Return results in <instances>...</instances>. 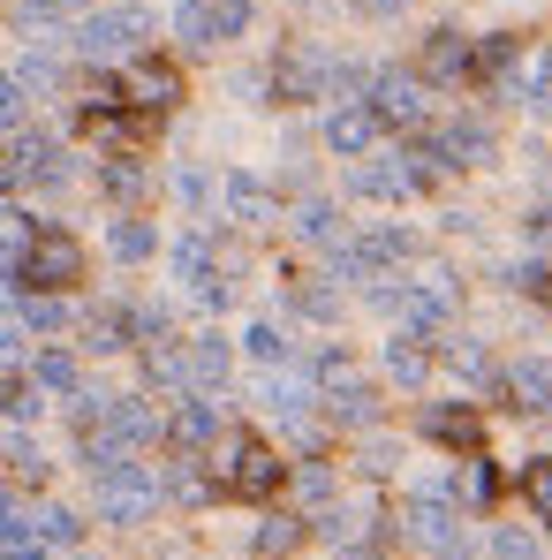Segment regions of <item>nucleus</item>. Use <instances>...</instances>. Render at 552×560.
Returning a JSON list of instances; mask_svg holds the SVG:
<instances>
[{"mask_svg": "<svg viewBox=\"0 0 552 560\" xmlns=\"http://www.w3.org/2000/svg\"><path fill=\"white\" fill-rule=\"evenodd\" d=\"M15 280L38 288V295L77 288V280H84V243H77L69 228H31V243H23V258H15Z\"/></svg>", "mask_w": 552, "mask_h": 560, "instance_id": "nucleus-1", "label": "nucleus"}, {"mask_svg": "<svg viewBox=\"0 0 552 560\" xmlns=\"http://www.w3.org/2000/svg\"><path fill=\"white\" fill-rule=\"evenodd\" d=\"M220 492H227V500H273L280 492V455L258 432H235V440L220 447Z\"/></svg>", "mask_w": 552, "mask_h": 560, "instance_id": "nucleus-2", "label": "nucleus"}, {"mask_svg": "<svg viewBox=\"0 0 552 560\" xmlns=\"http://www.w3.org/2000/svg\"><path fill=\"white\" fill-rule=\"evenodd\" d=\"M250 23V0H183L175 8V38L183 46H220Z\"/></svg>", "mask_w": 552, "mask_h": 560, "instance_id": "nucleus-3", "label": "nucleus"}, {"mask_svg": "<svg viewBox=\"0 0 552 560\" xmlns=\"http://www.w3.org/2000/svg\"><path fill=\"white\" fill-rule=\"evenodd\" d=\"M152 508H160V485H152L137 463H121V469L98 477V515H106V523H144Z\"/></svg>", "mask_w": 552, "mask_h": 560, "instance_id": "nucleus-4", "label": "nucleus"}, {"mask_svg": "<svg viewBox=\"0 0 552 560\" xmlns=\"http://www.w3.org/2000/svg\"><path fill=\"white\" fill-rule=\"evenodd\" d=\"M144 38H152V23H144L137 8H106V15L84 23V38H77V46H84L92 61H114V54H137Z\"/></svg>", "mask_w": 552, "mask_h": 560, "instance_id": "nucleus-5", "label": "nucleus"}, {"mask_svg": "<svg viewBox=\"0 0 552 560\" xmlns=\"http://www.w3.org/2000/svg\"><path fill=\"white\" fill-rule=\"evenodd\" d=\"M183 98V77L167 69V61H129V77H121V106H137V114H167Z\"/></svg>", "mask_w": 552, "mask_h": 560, "instance_id": "nucleus-6", "label": "nucleus"}, {"mask_svg": "<svg viewBox=\"0 0 552 560\" xmlns=\"http://www.w3.org/2000/svg\"><path fill=\"white\" fill-rule=\"evenodd\" d=\"M318 386L333 394V417H341V424H371V417H378V401H371V386L356 378L349 357H326V364H318Z\"/></svg>", "mask_w": 552, "mask_h": 560, "instance_id": "nucleus-7", "label": "nucleus"}, {"mask_svg": "<svg viewBox=\"0 0 552 560\" xmlns=\"http://www.w3.org/2000/svg\"><path fill=\"white\" fill-rule=\"evenodd\" d=\"M424 183H432V167H416V152L356 167V189H364V197H409V189H424Z\"/></svg>", "mask_w": 552, "mask_h": 560, "instance_id": "nucleus-8", "label": "nucleus"}, {"mask_svg": "<svg viewBox=\"0 0 552 560\" xmlns=\"http://www.w3.org/2000/svg\"><path fill=\"white\" fill-rule=\"evenodd\" d=\"M371 92H378V106H371L378 121H394V129H416L424 121V77H378Z\"/></svg>", "mask_w": 552, "mask_h": 560, "instance_id": "nucleus-9", "label": "nucleus"}, {"mask_svg": "<svg viewBox=\"0 0 552 560\" xmlns=\"http://www.w3.org/2000/svg\"><path fill=\"white\" fill-rule=\"evenodd\" d=\"M424 432H432L439 447H455V455H484V424H477V409H432Z\"/></svg>", "mask_w": 552, "mask_h": 560, "instance_id": "nucleus-10", "label": "nucleus"}, {"mask_svg": "<svg viewBox=\"0 0 552 560\" xmlns=\"http://www.w3.org/2000/svg\"><path fill=\"white\" fill-rule=\"evenodd\" d=\"M371 137H378V114H371V106H341V114L326 121V144H333V152H349V160H364Z\"/></svg>", "mask_w": 552, "mask_h": 560, "instance_id": "nucleus-11", "label": "nucleus"}, {"mask_svg": "<svg viewBox=\"0 0 552 560\" xmlns=\"http://www.w3.org/2000/svg\"><path fill=\"white\" fill-rule=\"evenodd\" d=\"M469 61H477V46L461 31H432L424 38V77H469Z\"/></svg>", "mask_w": 552, "mask_h": 560, "instance_id": "nucleus-12", "label": "nucleus"}, {"mask_svg": "<svg viewBox=\"0 0 552 560\" xmlns=\"http://www.w3.org/2000/svg\"><path fill=\"white\" fill-rule=\"evenodd\" d=\"M484 152H492V137H484L477 121H455V129H439V144H432L424 160H447V167H477Z\"/></svg>", "mask_w": 552, "mask_h": 560, "instance_id": "nucleus-13", "label": "nucleus"}, {"mask_svg": "<svg viewBox=\"0 0 552 560\" xmlns=\"http://www.w3.org/2000/svg\"><path fill=\"white\" fill-rule=\"evenodd\" d=\"M500 386H507V409H530V417L552 409V372H545V364H515Z\"/></svg>", "mask_w": 552, "mask_h": 560, "instance_id": "nucleus-14", "label": "nucleus"}, {"mask_svg": "<svg viewBox=\"0 0 552 560\" xmlns=\"http://www.w3.org/2000/svg\"><path fill=\"white\" fill-rule=\"evenodd\" d=\"M409 530H416L424 546H439V553H447V546H455V508H447L439 492H424V500L409 508Z\"/></svg>", "mask_w": 552, "mask_h": 560, "instance_id": "nucleus-15", "label": "nucleus"}, {"mask_svg": "<svg viewBox=\"0 0 552 560\" xmlns=\"http://www.w3.org/2000/svg\"><path fill=\"white\" fill-rule=\"evenodd\" d=\"M303 538H310V523H303V515H273V523L258 530V553H266V560H287Z\"/></svg>", "mask_w": 552, "mask_h": 560, "instance_id": "nucleus-16", "label": "nucleus"}, {"mask_svg": "<svg viewBox=\"0 0 552 560\" xmlns=\"http://www.w3.org/2000/svg\"><path fill=\"white\" fill-rule=\"evenodd\" d=\"M212 432H220V417H212L204 401H189V409H175V424H167V440H175V447H204Z\"/></svg>", "mask_w": 552, "mask_h": 560, "instance_id": "nucleus-17", "label": "nucleus"}, {"mask_svg": "<svg viewBox=\"0 0 552 560\" xmlns=\"http://www.w3.org/2000/svg\"><path fill=\"white\" fill-rule=\"evenodd\" d=\"M152 250H160V235H152L144 220H114V258L137 266V258H152Z\"/></svg>", "mask_w": 552, "mask_h": 560, "instance_id": "nucleus-18", "label": "nucleus"}, {"mask_svg": "<svg viewBox=\"0 0 552 560\" xmlns=\"http://www.w3.org/2000/svg\"><path fill=\"white\" fill-rule=\"evenodd\" d=\"M183 372L204 378V386H212V378H227V349H220V341H197V349H183Z\"/></svg>", "mask_w": 552, "mask_h": 560, "instance_id": "nucleus-19", "label": "nucleus"}, {"mask_svg": "<svg viewBox=\"0 0 552 560\" xmlns=\"http://www.w3.org/2000/svg\"><path fill=\"white\" fill-rule=\"evenodd\" d=\"M38 386H54V394H77V357H61V349H46V357H38Z\"/></svg>", "mask_w": 552, "mask_h": 560, "instance_id": "nucleus-20", "label": "nucleus"}, {"mask_svg": "<svg viewBox=\"0 0 552 560\" xmlns=\"http://www.w3.org/2000/svg\"><path fill=\"white\" fill-rule=\"evenodd\" d=\"M386 372L401 378V386H416V378H424V349H416V334H409V341H394V349H386Z\"/></svg>", "mask_w": 552, "mask_h": 560, "instance_id": "nucleus-21", "label": "nucleus"}, {"mask_svg": "<svg viewBox=\"0 0 552 560\" xmlns=\"http://www.w3.org/2000/svg\"><path fill=\"white\" fill-rule=\"evenodd\" d=\"M522 500L552 523V463H522Z\"/></svg>", "mask_w": 552, "mask_h": 560, "instance_id": "nucleus-22", "label": "nucleus"}, {"mask_svg": "<svg viewBox=\"0 0 552 560\" xmlns=\"http://www.w3.org/2000/svg\"><path fill=\"white\" fill-rule=\"evenodd\" d=\"M23 318H31V326H38V334H54V326H61V303H54V295H38V288H31V295H23Z\"/></svg>", "mask_w": 552, "mask_h": 560, "instance_id": "nucleus-23", "label": "nucleus"}, {"mask_svg": "<svg viewBox=\"0 0 552 560\" xmlns=\"http://www.w3.org/2000/svg\"><path fill=\"white\" fill-rule=\"evenodd\" d=\"M23 243H31V228H23L15 212H0V266H15V258H23Z\"/></svg>", "mask_w": 552, "mask_h": 560, "instance_id": "nucleus-24", "label": "nucleus"}, {"mask_svg": "<svg viewBox=\"0 0 552 560\" xmlns=\"http://www.w3.org/2000/svg\"><path fill=\"white\" fill-rule=\"evenodd\" d=\"M492 492H500V469L484 463V455H469V500H477V508H484V500H492Z\"/></svg>", "mask_w": 552, "mask_h": 560, "instance_id": "nucleus-25", "label": "nucleus"}, {"mask_svg": "<svg viewBox=\"0 0 552 560\" xmlns=\"http://www.w3.org/2000/svg\"><path fill=\"white\" fill-rule=\"evenodd\" d=\"M38 530H46V538H54V546H77V530H84V523H77V515H61V508H54V515H38Z\"/></svg>", "mask_w": 552, "mask_h": 560, "instance_id": "nucleus-26", "label": "nucleus"}, {"mask_svg": "<svg viewBox=\"0 0 552 560\" xmlns=\"http://www.w3.org/2000/svg\"><path fill=\"white\" fill-rule=\"evenodd\" d=\"M227 197H235V212H266V189L250 183V175H235V183H227Z\"/></svg>", "mask_w": 552, "mask_h": 560, "instance_id": "nucleus-27", "label": "nucleus"}, {"mask_svg": "<svg viewBox=\"0 0 552 560\" xmlns=\"http://www.w3.org/2000/svg\"><path fill=\"white\" fill-rule=\"evenodd\" d=\"M250 357H258V364H280V357H287V341H280L273 326H258V334H250Z\"/></svg>", "mask_w": 552, "mask_h": 560, "instance_id": "nucleus-28", "label": "nucleus"}, {"mask_svg": "<svg viewBox=\"0 0 552 560\" xmlns=\"http://www.w3.org/2000/svg\"><path fill=\"white\" fill-rule=\"evenodd\" d=\"M303 235H318V243H333V205H303Z\"/></svg>", "mask_w": 552, "mask_h": 560, "instance_id": "nucleus-29", "label": "nucleus"}, {"mask_svg": "<svg viewBox=\"0 0 552 560\" xmlns=\"http://www.w3.org/2000/svg\"><path fill=\"white\" fill-rule=\"evenodd\" d=\"M106 189H114V197H137V189H144V175L121 160V167H106Z\"/></svg>", "mask_w": 552, "mask_h": 560, "instance_id": "nucleus-30", "label": "nucleus"}, {"mask_svg": "<svg viewBox=\"0 0 552 560\" xmlns=\"http://www.w3.org/2000/svg\"><path fill=\"white\" fill-rule=\"evenodd\" d=\"M500 560H538V546L522 530H500Z\"/></svg>", "mask_w": 552, "mask_h": 560, "instance_id": "nucleus-31", "label": "nucleus"}, {"mask_svg": "<svg viewBox=\"0 0 552 560\" xmlns=\"http://www.w3.org/2000/svg\"><path fill=\"white\" fill-rule=\"evenodd\" d=\"M0 121H23V92H15V77H0Z\"/></svg>", "mask_w": 552, "mask_h": 560, "instance_id": "nucleus-32", "label": "nucleus"}, {"mask_svg": "<svg viewBox=\"0 0 552 560\" xmlns=\"http://www.w3.org/2000/svg\"><path fill=\"white\" fill-rule=\"evenodd\" d=\"M175 266H183L189 280H204V243H183V250H175Z\"/></svg>", "mask_w": 552, "mask_h": 560, "instance_id": "nucleus-33", "label": "nucleus"}, {"mask_svg": "<svg viewBox=\"0 0 552 560\" xmlns=\"http://www.w3.org/2000/svg\"><path fill=\"white\" fill-rule=\"evenodd\" d=\"M530 243H552V205H545V212H530Z\"/></svg>", "mask_w": 552, "mask_h": 560, "instance_id": "nucleus-34", "label": "nucleus"}, {"mask_svg": "<svg viewBox=\"0 0 552 560\" xmlns=\"http://www.w3.org/2000/svg\"><path fill=\"white\" fill-rule=\"evenodd\" d=\"M15 341H23V334H15V326H8V318H0V364H8V357H15Z\"/></svg>", "mask_w": 552, "mask_h": 560, "instance_id": "nucleus-35", "label": "nucleus"}, {"mask_svg": "<svg viewBox=\"0 0 552 560\" xmlns=\"http://www.w3.org/2000/svg\"><path fill=\"white\" fill-rule=\"evenodd\" d=\"M356 8H371V15H386V8H401V0H356Z\"/></svg>", "mask_w": 552, "mask_h": 560, "instance_id": "nucleus-36", "label": "nucleus"}, {"mask_svg": "<svg viewBox=\"0 0 552 560\" xmlns=\"http://www.w3.org/2000/svg\"><path fill=\"white\" fill-rule=\"evenodd\" d=\"M538 295H545V311H552V273H545V288H538Z\"/></svg>", "mask_w": 552, "mask_h": 560, "instance_id": "nucleus-37", "label": "nucleus"}]
</instances>
